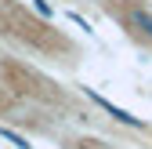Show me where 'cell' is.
<instances>
[{
	"label": "cell",
	"mask_w": 152,
	"mask_h": 149,
	"mask_svg": "<svg viewBox=\"0 0 152 149\" xmlns=\"http://www.w3.org/2000/svg\"><path fill=\"white\" fill-rule=\"evenodd\" d=\"M130 22H134L145 36H148V40H152V15H145V11H134V15H130Z\"/></svg>",
	"instance_id": "cell-1"
}]
</instances>
